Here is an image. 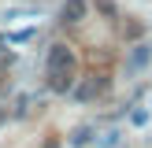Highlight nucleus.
I'll return each mask as SVG.
<instances>
[{"instance_id":"f257e3e1","label":"nucleus","mask_w":152,"mask_h":148,"mask_svg":"<svg viewBox=\"0 0 152 148\" xmlns=\"http://www.w3.org/2000/svg\"><path fill=\"white\" fill-rule=\"evenodd\" d=\"M108 85H111V78L104 70H93V74H86V78L78 81V85L71 89L74 93V100H82V104H89V100H96V96H104L108 93Z\"/></svg>"},{"instance_id":"f03ea898","label":"nucleus","mask_w":152,"mask_h":148,"mask_svg":"<svg viewBox=\"0 0 152 148\" xmlns=\"http://www.w3.org/2000/svg\"><path fill=\"white\" fill-rule=\"evenodd\" d=\"M74 67H78V59H74V52L67 44H52L48 48V70H74Z\"/></svg>"},{"instance_id":"7ed1b4c3","label":"nucleus","mask_w":152,"mask_h":148,"mask_svg":"<svg viewBox=\"0 0 152 148\" xmlns=\"http://www.w3.org/2000/svg\"><path fill=\"white\" fill-rule=\"evenodd\" d=\"M86 15H89V0H67L59 7V22H67V26H78Z\"/></svg>"},{"instance_id":"20e7f679","label":"nucleus","mask_w":152,"mask_h":148,"mask_svg":"<svg viewBox=\"0 0 152 148\" xmlns=\"http://www.w3.org/2000/svg\"><path fill=\"white\" fill-rule=\"evenodd\" d=\"M48 85H52V93H71L74 89V70H48Z\"/></svg>"},{"instance_id":"39448f33","label":"nucleus","mask_w":152,"mask_h":148,"mask_svg":"<svg viewBox=\"0 0 152 148\" xmlns=\"http://www.w3.org/2000/svg\"><path fill=\"white\" fill-rule=\"evenodd\" d=\"M148 59H152V44H137V48H134V56H130V70L145 67Z\"/></svg>"},{"instance_id":"423d86ee","label":"nucleus","mask_w":152,"mask_h":148,"mask_svg":"<svg viewBox=\"0 0 152 148\" xmlns=\"http://www.w3.org/2000/svg\"><path fill=\"white\" fill-rule=\"evenodd\" d=\"M93 4H96V11H100V15L115 19V4H111V0H93Z\"/></svg>"},{"instance_id":"0eeeda50","label":"nucleus","mask_w":152,"mask_h":148,"mask_svg":"<svg viewBox=\"0 0 152 148\" xmlns=\"http://www.w3.org/2000/svg\"><path fill=\"white\" fill-rule=\"evenodd\" d=\"M123 33H126V37H137V33H141V26H137V22H126Z\"/></svg>"},{"instance_id":"6e6552de","label":"nucleus","mask_w":152,"mask_h":148,"mask_svg":"<svg viewBox=\"0 0 152 148\" xmlns=\"http://www.w3.org/2000/svg\"><path fill=\"white\" fill-rule=\"evenodd\" d=\"M71 141H74V144H86V141H89V130H74Z\"/></svg>"},{"instance_id":"1a4fd4ad","label":"nucleus","mask_w":152,"mask_h":148,"mask_svg":"<svg viewBox=\"0 0 152 148\" xmlns=\"http://www.w3.org/2000/svg\"><path fill=\"white\" fill-rule=\"evenodd\" d=\"M0 126H4V107H0Z\"/></svg>"},{"instance_id":"9d476101","label":"nucleus","mask_w":152,"mask_h":148,"mask_svg":"<svg viewBox=\"0 0 152 148\" xmlns=\"http://www.w3.org/2000/svg\"><path fill=\"white\" fill-rule=\"evenodd\" d=\"M0 70H4V63H0Z\"/></svg>"}]
</instances>
